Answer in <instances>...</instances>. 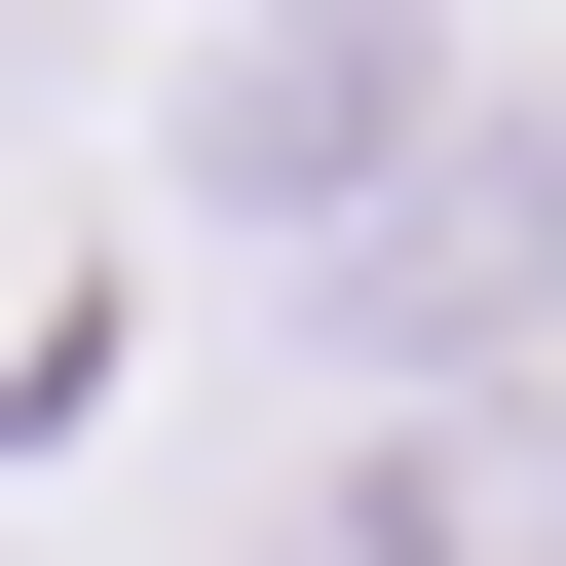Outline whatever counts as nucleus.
<instances>
[{
  "mask_svg": "<svg viewBox=\"0 0 566 566\" xmlns=\"http://www.w3.org/2000/svg\"><path fill=\"white\" fill-rule=\"evenodd\" d=\"M340 340L378 378H491V340H566V151L491 114V151H416L378 227H340Z\"/></svg>",
  "mask_w": 566,
  "mask_h": 566,
  "instance_id": "1",
  "label": "nucleus"
},
{
  "mask_svg": "<svg viewBox=\"0 0 566 566\" xmlns=\"http://www.w3.org/2000/svg\"><path fill=\"white\" fill-rule=\"evenodd\" d=\"M416 151H453L416 39H227V76H189V189H227V227H378Z\"/></svg>",
  "mask_w": 566,
  "mask_h": 566,
  "instance_id": "2",
  "label": "nucleus"
},
{
  "mask_svg": "<svg viewBox=\"0 0 566 566\" xmlns=\"http://www.w3.org/2000/svg\"><path fill=\"white\" fill-rule=\"evenodd\" d=\"M264 566H566V416H378Z\"/></svg>",
  "mask_w": 566,
  "mask_h": 566,
  "instance_id": "3",
  "label": "nucleus"
}]
</instances>
